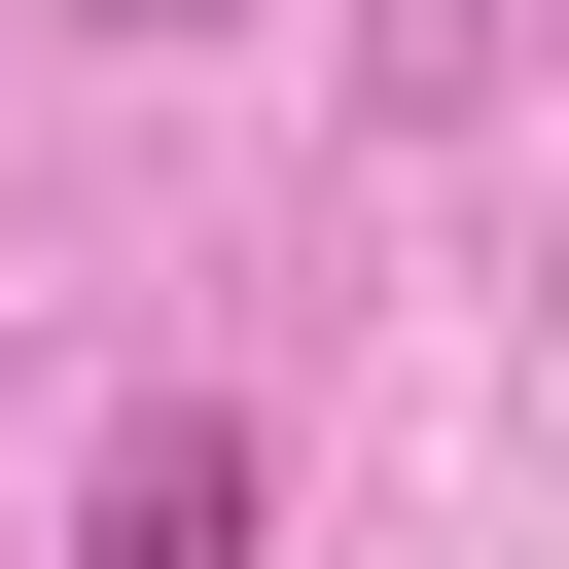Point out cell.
I'll return each mask as SVG.
<instances>
[{
	"label": "cell",
	"instance_id": "1",
	"mask_svg": "<svg viewBox=\"0 0 569 569\" xmlns=\"http://www.w3.org/2000/svg\"><path fill=\"white\" fill-rule=\"evenodd\" d=\"M71 569H249V427H107V498H71Z\"/></svg>",
	"mask_w": 569,
	"mask_h": 569
},
{
	"label": "cell",
	"instance_id": "2",
	"mask_svg": "<svg viewBox=\"0 0 569 569\" xmlns=\"http://www.w3.org/2000/svg\"><path fill=\"white\" fill-rule=\"evenodd\" d=\"M107 36H213V0H107Z\"/></svg>",
	"mask_w": 569,
	"mask_h": 569
}]
</instances>
